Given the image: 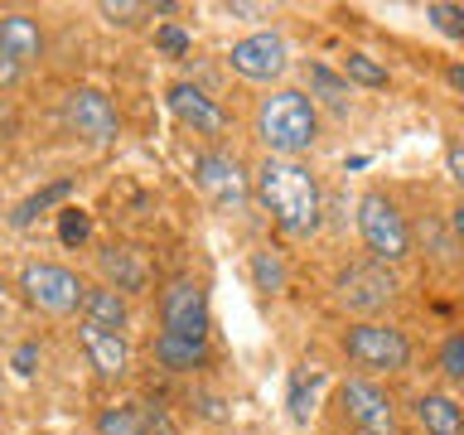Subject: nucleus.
Here are the masks:
<instances>
[{"label": "nucleus", "mask_w": 464, "mask_h": 435, "mask_svg": "<svg viewBox=\"0 0 464 435\" xmlns=\"http://www.w3.org/2000/svg\"><path fill=\"white\" fill-rule=\"evenodd\" d=\"M445 160H450V174H455V184L464 188V145L455 140V145H450V150H445Z\"/></svg>", "instance_id": "7c9ffc66"}, {"label": "nucleus", "mask_w": 464, "mask_h": 435, "mask_svg": "<svg viewBox=\"0 0 464 435\" xmlns=\"http://www.w3.org/2000/svg\"><path fill=\"white\" fill-rule=\"evenodd\" d=\"M416 420L426 435H464V406L455 397H445V392H420Z\"/></svg>", "instance_id": "f3484780"}, {"label": "nucleus", "mask_w": 464, "mask_h": 435, "mask_svg": "<svg viewBox=\"0 0 464 435\" xmlns=\"http://www.w3.org/2000/svg\"><path fill=\"white\" fill-rule=\"evenodd\" d=\"M155 358L165 362L169 372H198L208 362V339H184V334H165L155 339Z\"/></svg>", "instance_id": "a211bd4d"}, {"label": "nucleus", "mask_w": 464, "mask_h": 435, "mask_svg": "<svg viewBox=\"0 0 464 435\" xmlns=\"http://www.w3.org/2000/svg\"><path fill=\"white\" fill-rule=\"evenodd\" d=\"M82 319L87 324H97V329H111V334H121L130 324V304L121 290H111V285H87V295H82Z\"/></svg>", "instance_id": "dca6fc26"}, {"label": "nucleus", "mask_w": 464, "mask_h": 435, "mask_svg": "<svg viewBox=\"0 0 464 435\" xmlns=\"http://www.w3.org/2000/svg\"><path fill=\"white\" fill-rule=\"evenodd\" d=\"M304 82H310V97H319L324 107L334 111H348V102H353V82L343 78V72H334L324 63H310L304 68Z\"/></svg>", "instance_id": "6ab92c4d"}, {"label": "nucleus", "mask_w": 464, "mask_h": 435, "mask_svg": "<svg viewBox=\"0 0 464 435\" xmlns=\"http://www.w3.org/2000/svg\"><path fill=\"white\" fill-rule=\"evenodd\" d=\"M102 14H107V20L111 24H121V29H130V24H140L145 20V14H155L150 5H140V0H102V5H97Z\"/></svg>", "instance_id": "393cba45"}, {"label": "nucleus", "mask_w": 464, "mask_h": 435, "mask_svg": "<svg viewBox=\"0 0 464 435\" xmlns=\"http://www.w3.org/2000/svg\"><path fill=\"white\" fill-rule=\"evenodd\" d=\"M87 232H92V223H87L82 208H63V213H58V242H63V246L87 242Z\"/></svg>", "instance_id": "bb28decb"}, {"label": "nucleus", "mask_w": 464, "mask_h": 435, "mask_svg": "<svg viewBox=\"0 0 464 435\" xmlns=\"http://www.w3.org/2000/svg\"><path fill=\"white\" fill-rule=\"evenodd\" d=\"M445 82H450V87H455V92L464 97V63H450V68H445Z\"/></svg>", "instance_id": "473e14b6"}, {"label": "nucleus", "mask_w": 464, "mask_h": 435, "mask_svg": "<svg viewBox=\"0 0 464 435\" xmlns=\"http://www.w3.org/2000/svg\"><path fill=\"white\" fill-rule=\"evenodd\" d=\"M339 401H343V416L362 435H397V406L372 377H348L339 387Z\"/></svg>", "instance_id": "9b49d317"}, {"label": "nucleus", "mask_w": 464, "mask_h": 435, "mask_svg": "<svg viewBox=\"0 0 464 435\" xmlns=\"http://www.w3.org/2000/svg\"><path fill=\"white\" fill-rule=\"evenodd\" d=\"M392 295H397V276H392L382 261H353V266L339 271V300H343L353 314L387 310Z\"/></svg>", "instance_id": "9d476101"}, {"label": "nucleus", "mask_w": 464, "mask_h": 435, "mask_svg": "<svg viewBox=\"0 0 464 435\" xmlns=\"http://www.w3.org/2000/svg\"><path fill=\"white\" fill-rule=\"evenodd\" d=\"M165 102H169V111L194 130V136H223V130H227V111L218 107L208 92H198L194 82H174L165 92Z\"/></svg>", "instance_id": "ddd939ff"}, {"label": "nucleus", "mask_w": 464, "mask_h": 435, "mask_svg": "<svg viewBox=\"0 0 464 435\" xmlns=\"http://www.w3.org/2000/svg\"><path fill=\"white\" fill-rule=\"evenodd\" d=\"M227 63L246 82H276V78H285V68H290V44H285V34H276V29H256V34L232 44Z\"/></svg>", "instance_id": "0eeeda50"}, {"label": "nucleus", "mask_w": 464, "mask_h": 435, "mask_svg": "<svg viewBox=\"0 0 464 435\" xmlns=\"http://www.w3.org/2000/svg\"><path fill=\"white\" fill-rule=\"evenodd\" d=\"M68 194H72V179H53L49 188H39V194H29V198L20 203V208L10 213V227H29L39 213H49L53 203H63Z\"/></svg>", "instance_id": "aec40b11"}, {"label": "nucleus", "mask_w": 464, "mask_h": 435, "mask_svg": "<svg viewBox=\"0 0 464 435\" xmlns=\"http://www.w3.org/2000/svg\"><path fill=\"white\" fill-rule=\"evenodd\" d=\"M339 72H343V78L353 82V87H387V68L377 63L372 53H362V49H348Z\"/></svg>", "instance_id": "412c9836"}, {"label": "nucleus", "mask_w": 464, "mask_h": 435, "mask_svg": "<svg viewBox=\"0 0 464 435\" xmlns=\"http://www.w3.org/2000/svg\"><path fill=\"white\" fill-rule=\"evenodd\" d=\"M78 343H82L87 362L97 368V377H107V382H116V377H126V372H130V343H126V334L97 329V324H87V319H82Z\"/></svg>", "instance_id": "4468645a"}, {"label": "nucleus", "mask_w": 464, "mask_h": 435, "mask_svg": "<svg viewBox=\"0 0 464 435\" xmlns=\"http://www.w3.org/2000/svg\"><path fill=\"white\" fill-rule=\"evenodd\" d=\"M97 271H102V285L121 290V295H145L150 290V266H145V252L126 242H111L97 252Z\"/></svg>", "instance_id": "f8f14e48"}, {"label": "nucleus", "mask_w": 464, "mask_h": 435, "mask_svg": "<svg viewBox=\"0 0 464 435\" xmlns=\"http://www.w3.org/2000/svg\"><path fill=\"white\" fill-rule=\"evenodd\" d=\"M160 324L165 334H184V339H208V295L194 276H174L160 290Z\"/></svg>", "instance_id": "1a4fd4ad"}, {"label": "nucleus", "mask_w": 464, "mask_h": 435, "mask_svg": "<svg viewBox=\"0 0 464 435\" xmlns=\"http://www.w3.org/2000/svg\"><path fill=\"white\" fill-rule=\"evenodd\" d=\"M155 44H160L169 58H184V53H188V34H184L179 24H160V29H155Z\"/></svg>", "instance_id": "cd10ccee"}, {"label": "nucleus", "mask_w": 464, "mask_h": 435, "mask_svg": "<svg viewBox=\"0 0 464 435\" xmlns=\"http://www.w3.org/2000/svg\"><path fill=\"white\" fill-rule=\"evenodd\" d=\"M343 353L353 368L368 372H406L411 362V343L397 324H382V319H358V324L343 329Z\"/></svg>", "instance_id": "20e7f679"}, {"label": "nucleus", "mask_w": 464, "mask_h": 435, "mask_svg": "<svg viewBox=\"0 0 464 435\" xmlns=\"http://www.w3.org/2000/svg\"><path fill=\"white\" fill-rule=\"evenodd\" d=\"M20 290L39 314H58V319L82 310V295H87V285L58 261H29L20 271Z\"/></svg>", "instance_id": "423d86ee"}, {"label": "nucleus", "mask_w": 464, "mask_h": 435, "mask_svg": "<svg viewBox=\"0 0 464 435\" xmlns=\"http://www.w3.org/2000/svg\"><path fill=\"white\" fill-rule=\"evenodd\" d=\"M450 232H455V246H464V198L450 208Z\"/></svg>", "instance_id": "2f4dec72"}, {"label": "nucleus", "mask_w": 464, "mask_h": 435, "mask_svg": "<svg viewBox=\"0 0 464 435\" xmlns=\"http://www.w3.org/2000/svg\"><path fill=\"white\" fill-rule=\"evenodd\" d=\"M20 72H24V68L14 63V58H10L5 49H0V92H10V87L20 82Z\"/></svg>", "instance_id": "c756f323"}, {"label": "nucleus", "mask_w": 464, "mask_h": 435, "mask_svg": "<svg viewBox=\"0 0 464 435\" xmlns=\"http://www.w3.org/2000/svg\"><path fill=\"white\" fill-rule=\"evenodd\" d=\"M14 362H20V372H34V368H29V362H34V348H20V358H14Z\"/></svg>", "instance_id": "72a5a7b5"}, {"label": "nucleus", "mask_w": 464, "mask_h": 435, "mask_svg": "<svg viewBox=\"0 0 464 435\" xmlns=\"http://www.w3.org/2000/svg\"><path fill=\"white\" fill-rule=\"evenodd\" d=\"M194 184H198V194L227 218L246 213V203H252V174H246L237 165V155H227V150H198L194 155Z\"/></svg>", "instance_id": "39448f33"}, {"label": "nucleus", "mask_w": 464, "mask_h": 435, "mask_svg": "<svg viewBox=\"0 0 464 435\" xmlns=\"http://www.w3.org/2000/svg\"><path fill=\"white\" fill-rule=\"evenodd\" d=\"M358 232H362V246L372 252V261H382V266H397V261L411 256V227H406L397 203L387 194H377V188H368L358 198Z\"/></svg>", "instance_id": "7ed1b4c3"}, {"label": "nucleus", "mask_w": 464, "mask_h": 435, "mask_svg": "<svg viewBox=\"0 0 464 435\" xmlns=\"http://www.w3.org/2000/svg\"><path fill=\"white\" fill-rule=\"evenodd\" d=\"M440 372L450 377V382H464V329L459 334H450V339L440 343Z\"/></svg>", "instance_id": "a878e982"}, {"label": "nucleus", "mask_w": 464, "mask_h": 435, "mask_svg": "<svg viewBox=\"0 0 464 435\" xmlns=\"http://www.w3.org/2000/svg\"><path fill=\"white\" fill-rule=\"evenodd\" d=\"M252 198L271 213L285 237H314L324 227V188L304 160L266 155L252 174Z\"/></svg>", "instance_id": "f257e3e1"}, {"label": "nucleus", "mask_w": 464, "mask_h": 435, "mask_svg": "<svg viewBox=\"0 0 464 435\" xmlns=\"http://www.w3.org/2000/svg\"><path fill=\"white\" fill-rule=\"evenodd\" d=\"M97 435H145V420L136 406H107L97 416Z\"/></svg>", "instance_id": "5701e85b"}, {"label": "nucleus", "mask_w": 464, "mask_h": 435, "mask_svg": "<svg viewBox=\"0 0 464 435\" xmlns=\"http://www.w3.org/2000/svg\"><path fill=\"white\" fill-rule=\"evenodd\" d=\"M252 281H256V290H271V295H281L285 290V261H281V252H252Z\"/></svg>", "instance_id": "4be33fe9"}, {"label": "nucleus", "mask_w": 464, "mask_h": 435, "mask_svg": "<svg viewBox=\"0 0 464 435\" xmlns=\"http://www.w3.org/2000/svg\"><path fill=\"white\" fill-rule=\"evenodd\" d=\"M0 49H5L20 68L39 63V58H44V29H39L34 14H29V10L0 14Z\"/></svg>", "instance_id": "2eb2a0df"}, {"label": "nucleus", "mask_w": 464, "mask_h": 435, "mask_svg": "<svg viewBox=\"0 0 464 435\" xmlns=\"http://www.w3.org/2000/svg\"><path fill=\"white\" fill-rule=\"evenodd\" d=\"M63 121L72 136L92 140V145H107L121 136V116H116V102L102 92V87H72L63 97Z\"/></svg>", "instance_id": "6e6552de"}, {"label": "nucleus", "mask_w": 464, "mask_h": 435, "mask_svg": "<svg viewBox=\"0 0 464 435\" xmlns=\"http://www.w3.org/2000/svg\"><path fill=\"white\" fill-rule=\"evenodd\" d=\"M426 20L450 39H464V5H450V0H430L426 5Z\"/></svg>", "instance_id": "b1692460"}, {"label": "nucleus", "mask_w": 464, "mask_h": 435, "mask_svg": "<svg viewBox=\"0 0 464 435\" xmlns=\"http://www.w3.org/2000/svg\"><path fill=\"white\" fill-rule=\"evenodd\" d=\"M252 130H256V140L266 145V155L300 160L319 136L314 97L300 92V87H276L271 97H261V107L252 116Z\"/></svg>", "instance_id": "f03ea898"}, {"label": "nucleus", "mask_w": 464, "mask_h": 435, "mask_svg": "<svg viewBox=\"0 0 464 435\" xmlns=\"http://www.w3.org/2000/svg\"><path fill=\"white\" fill-rule=\"evenodd\" d=\"M140 420H145V435H179V426L169 420V411H165V406H145V411H140Z\"/></svg>", "instance_id": "c85d7f7f"}]
</instances>
